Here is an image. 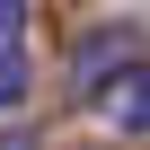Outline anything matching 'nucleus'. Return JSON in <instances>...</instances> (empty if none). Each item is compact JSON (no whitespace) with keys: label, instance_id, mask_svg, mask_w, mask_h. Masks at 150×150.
Wrapping results in <instances>:
<instances>
[{"label":"nucleus","instance_id":"1","mask_svg":"<svg viewBox=\"0 0 150 150\" xmlns=\"http://www.w3.org/2000/svg\"><path fill=\"white\" fill-rule=\"evenodd\" d=\"M88 106H97V124H115V132H150V62H115L106 80L88 88Z\"/></svg>","mask_w":150,"mask_h":150},{"label":"nucleus","instance_id":"2","mask_svg":"<svg viewBox=\"0 0 150 150\" xmlns=\"http://www.w3.org/2000/svg\"><path fill=\"white\" fill-rule=\"evenodd\" d=\"M0 150H35V132H0Z\"/></svg>","mask_w":150,"mask_h":150}]
</instances>
